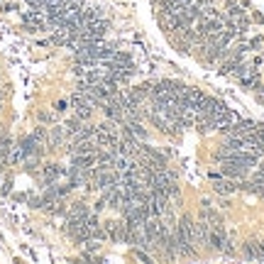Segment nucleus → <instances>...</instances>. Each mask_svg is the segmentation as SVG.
<instances>
[{"instance_id":"nucleus-1","label":"nucleus","mask_w":264,"mask_h":264,"mask_svg":"<svg viewBox=\"0 0 264 264\" xmlns=\"http://www.w3.org/2000/svg\"><path fill=\"white\" fill-rule=\"evenodd\" d=\"M245 257H247V260H264L262 245H260V242H250V245H245Z\"/></svg>"}]
</instances>
